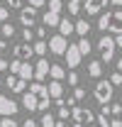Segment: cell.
I'll return each instance as SVG.
<instances>
[{"label":"cell","instance_id":"obj_1","mask_svg":"<svg viewBox=\"0 0 122 127\" xmlns=\"http://www.w3.org/2000/svg\"><path fill=\"white\" fill-rule=\"evenodd\" d=\"M98 27L103 32L120 34L122 32V7L120 10H112V12H103V17H98Z\"/></svg>","mask_w":122,"mask_h":127},{"label":"cell","instance_id":"obj_2","mask_svg":"<svg viewBox=\"0 0 122 127\" xmlns=\"http://www.w3.org/2000/svg\"><path fill=\"white\" fill-rule=\"evenodd\" d=\"M112 91H115V86H112V81H98L95 83V88H93V98L100 103V105H105L112 100Z\"/></svg>","mask_w":122,"mask_h":127},{"label":"cell","instance_id":"obj_3","mask_svg":"<svg viewBox=\"0 0 122 127\" xmlns=\"http://www.w3.org/2000/svg\"><path fill=\"white\" fill-rule=\"evenodd\" d=\"M115 39L112 37H100L98 39V51H100V61H105V64H110L112 61V56H115Z\"/></svg>","mask_w":122,"mask_h":127},{"label":"cell","instance_id":"obj_4","mask_svg":"<svg viewBox=\"0 0 122 127\" xmlns=\"http://www.w3.org/2000/svg\"><path fill=\"white\" fill-rule=\"evenodd\" d=\"M66 49H68V39H66L61 32H59V34H54V37L49 39V51H51L54 56H63Z\"/></svg>","mask_w":122,"mask_h":127},{"label":"cell","instance_id":"obj_5","mask_svg":"<svg viewBox=\"0 0 122 127\" xmlns=\"http://www.w3.org/2000/svg\"><path fill=\"white\" fill-rule=\"evenodd\" d=\"M81 49H78V44H68V49H66V54H63V59H66V66L68 68H78V64H81Z\"/></svg>","mask_w":122,"mask_h":127},{"label":"cell","instance_id":"obj_6","mask_svg":"<svg viewBox=\"0 0 122 127\" xmlns=\"http://www.w3.org/2000/svg\"><path fill=\"white\" fill-rule=\"evenodd\" d=\"M34 20H37V7L27 2V7L22 5V10H20V22L25 25V27H32L34 25Z\"/></svg>","mask_w":122,"mask_h":127},{"label":"cell","instance_id":"obj_7","mask_svg":"<svg viewBox=\"0 0 122 127\" xmlns=\"http://www.w3.org/2000/svg\"><path fill=\"white\" fill-rule=\"evenodd\" d=\"M12 56L22 59V61H30L32 56H34V47H32L30 42H22V44H17V47L12 49Z\"/></svg>","mask_w":122,"mask_h":127},{"label":"cell","instance_id":"obj_8","mask_svg":"<svg viewBox=\"0 0 122 127\" xmlns=\"http://www.w3.org/2000/svg\"><path fill=\"white\" fill-rule=\"evenodd\" d=\"M17 103L12 100V98H7V95H0V115H12L15 117L17 115Z\"/></svg>","mask_w":122,"mask_h":127},{"label":"cell","instance_id":"obj_9","mask_svg":"<svg viewBox=\"0 0 122 127\" xmlns=\"http://www.w3.org/2000/svg\"><path fill=\"white\" fill-rule=\"evenodd\" d=\"M7 88L12 93H25L27 91V81L22 76H17V73H12V76H7Z\"/></svg>","mask_w":122,"mask_h":127},{"label":"cell","instance_id":"obj_10","mask_svg":"<svg viewBox=\"0 0 122 127\" xmlns=\"http://www.w3.org/2000/svg\"><path fill=\"white\" fill-rule=\"evenodd\" d=\"M49 68H51V64L46 61L44 56H39V59H37V66H34V81H46Z\"/></svg>","mask_w":122,"mask_h":127},{"label":"cell","instance_id":"obj_11","mask_svg":"<svg viewBox=\"0 0 122 127\" xmlns=\"http://www.w3.org/2000/svg\"><path fill=\"white\" fill-rule=\"evenodd\" d=\"M110 5V0H86V12L88 15H100Z\"/></svg>","mask_w":122,"mask_h":127},{"label":"cell","instance_id":"obj_12","mask_svg":"<svg viewBox=\"0 0 122 127\" xmlns=\"http://www.w3.org/2000/svg\"><path fill=\"white\" fill-rule=\"evenodd\" d=\"M22 105L27 108V112H37V108H39V95H34L32 91H27V95H22Z\"/></svg>","mask_w":122,"mask_h":127},{"label":"cell","instance_id":"obj_13","mask_svg":"<svg viewBox=\"0 0 122 127\" xmlns=\"http://www.w3.org/2000/svg\"><path fill=\"white\" fill-rule=\"evenodd\" d=\"M17 76H22L25 81H34V66L30 61H22L20 68H17Z\"/></svg>","mask_w":122,"mask_h":127},{"label":"cell","instance_id":"obj_14","mask_svg":"<svg viewBox=\"0 0 122 127\" xmlns=\"http://www.w3.org/2000/svg\"><path fill=\"white\" fill-rule=\"evenodd\" d=\"M30 91L34 95H39V98H46V95H49V86H46L44 81H32V83H30Z\"/></svg>","mask_w":122,"mask_h":127},{"label":"cell","instance_id":"obj_15","mask_svg":"<svg viewBox=\"0 0 122 127\" xmlns=\"http://www.w3.org/2000/svg\"><path fill=\"white\" fill-rule=\"evenodd\" d=\"M10 47H7V42H2L0 39V71H5L7 66H10Z\"/></svg>","mask_w":122,"mask_h":127},{"label":"cell","instance_id":"obj_16","mask_svg":"<svg viewBox=\"0 0 122 127\" xmlns=\"http://www.w3.org/2000/svg\"><path fill=\"white\" fill-rule=\"evenodd\" d=\"M42 20H44V25H46V27H59V22H61L59 12H54V10H46Z\"/></svg>","mask_w":122,"mask_h":127},{"label":"cell","instance_id":"obj_17","mask_svg":"<svg viewBox=\"0 0 122 127\" xmlns=\"http://www.w3.org/2000/svg\"><path fill=\"white\" fill-rule=\"evenodd\" d=\"M59 32L63 37H71L73 32H76V22H71V20H61L59 22Z\"/></svg>","mask_w":122,"mask_h":127},{"label":"cell","instance_id":"obj_18","mask_svg":"<svg viewBox=\"0 0 122 127\" xmlns=\"http://www.w3.org/2000/svg\"><path fill=\"white\" fill-rule=\"evenodd\" d=\"M88 76H93V78L103 76V61H100V59H93V61L88 64Z\"/></svg>","mask_w":122,"mask_h":127},{"label":"cell","instance_id":"obj_19","mask_svg":"<svg viewBox=\"0 0 122 127\" xmlns=\"http://www.w3.org/2000/svg\"><path fill=\"white\" fill-rule=\"evenodd\" d=\"M49 95L56 100V98H61L63 95V86H61V81H56V78H51V83H49Z\"/></svg>","mask_w":122,"mask_h":127},{"label":"cell","instance_id":"obj_20","mask_svg":"<svg viewBox=\"0 0 122 127\" xmlns=\"http://www.w3.org/2000/svg\"><path fill=\"white\" fill-rule=\"evenodd\" d=\"M91 32V22L86 20V17H81V20H76V34L78 37H86Z\"/></svg>","mask_w":122,"mask_h":127},{"label":"cell","instance_id":"obj_21","mask_svg":"<svg viewBox=\"0 0 122 127\" xmlns=\"http://www.w3.org/2000/svg\"><path fill=\"white\" fill-rule=\"evenodd\" d=\"M49 76H51V78H56V81H63V78H66V68L59 66V64H54V66L49 68Z\"/></svg>","mask_w":122,"mask_h":127},{"label":"cell","instance_id":"obj_22","mask_svg":"<svg viewBox=\"0 0 122 127\" xmlns=\"http://www.w3.org/2000/svg\"><path fill=\"white\" fill-rule=\"evenodd\" d=\"M39 125H42V127H56V117L46 110L44 115H42V120H39Z\"/></svg>","mask_w":122,"mask_h":127},{"label":"cell","instance_id":"obj_23","mask_svg":"<svg viewBox=\"0 0 122 127\" xmlns=\"http://www.w3.org/2000/svg\"><path fill=\"white\" fill-rule=\"evenodd\" d=\"M78 49H81V54H83V56H88V54H91V42H88V37H81V39H78Z\"/></svg>","mask_w":122,"mask_h":127},{"label":"cell","instance_id":"obj_24","mask_svg":"<svg viewBox=\"0 0 122 127\" xmlns=\"http://www.w3.org/2000/svg\"><path fill=\"white\" fill-rule=\"evenodd\" d=\"M46 49H49V44H46L44 39H37V44H34V56H44Z\"/></svg>","mask_w":122,"mask_h":127},{"label":"cell","instance_id":"obj_25","mask_svg":"<svg viewBox=\"0 0 122 127\" xmlns=\"http://www.w3.org/2000/svg\"><path fill=\"white\" fill-rule=\"evenodd\" d=\"M78 78H81V73H76V68H71V71L66 73V83H68V86H73V88L78 86Z\"/></svg>","mask_w":122,"mask_h":127},{"label":"cell","instance_id":"obj_26","mask_svg":"<svg viewBox=\"0 0 122 127\" xmlns=\"http://www.w3.org/2000/svg\"><path fill=\"white\" fill-rule=\"evenodd\" d=\"M0 127H20L17 125V120L12 115H2V120H0Z\"/></svg>","mask_w":122,"mask_h":127},{"label":"cell","instance_id":"obj_27","mask_svg":"<svg viewBox=\"0 0 122 127\" xmlns=\"http://www.w3.org/2000/svg\"><path fill=\"white\" fill-rule=\"evenodd\" d=\"M71 117H73V122H83V108L73 105V108H71Z\"/></svg>","mask_w":122,"mask_h":127},{"label":"cell","instance_id":"obj_28","mask_svg":"<svg viewBox=\"0 0 122 127\" xmlns=\"http://www.w3.org/2000/svg\"><path fill=\"white\" fill-rule=\"evenodd\" d=\"M61 7H63V2H61V0H49V2H46V10H54V12H61Z\"/></svg>","mask_w":122,"mask_h":127},{"label":"cell","instance_id":"obj_29","mask_svg":"<svg viewBox=\"0 0 122 127\" xmlns=\"http://www.w3.org/2000/svg\"><path fill=\"white\" fill-rule=\"evenodd\" d=\"M68 12L71 15H78L81 12V0H68Z\"/></svg>","mask_w":122,"mask_h":127},{"label":"cell","instance_id":"obj_30","mask_svg":"<svg viewBox=\"0 0 122 127\" xmlns=\"http://www.w3.org/2000/svg\"><path fill=\"white\" fill-rule=\"evenodd\" d=\"M49 105H51V98H49V95H46V98H39V108H37V110H39V112H46V110H49Z\"/></svg>","mask_w":122,"mask_h":127},{"label":"cell","instance_id":"obj_31","mask_svg":"<svg viewBox=\"0 0 122 127\" xmlns=\"http://www.w3.org/2000/svg\"><path fill=\"white\" fill-rule=\"evenodd\" d=\"M56 117H59V120H68V117H71V108H68V105H61Z\"/></svg>","mask_w":122,"mask_h":127},{"label":"cell","instance_id":"obj_32","mask_svg":"<svg viewBox=\"0 0 122 127\" xmlns=\"http://www.w3.org/2000/svg\"><path fill=\"white\" fill-rule=\"evenodd\" d=\"M2 37H12V34H15V27H12V25H10V22H2Z\"/></svg>","mask_w":122,"mask_h":127},{"label":"cell","instance_id":"obj_33","mask_svg":"<svg viewBox=\"0 0 122 127\" xmlns=\"http://www.w3.org/2000/svg\"><path fill=\"white\" fill-rule=\"evenodd\" d=\"M95 117H98L95 112H91V110H88V108H83V122H86V125H91V122H93V120H95Z\"/></svg>","mask_w":122,"mask_h":127},{"label":"cell","instance_id":"obj_34","mask_svg":"<svg viewBox=\"0 0 122 127\" xmlns=\"http://www.w3.org/2000/svg\"><path fill=\"white\" fill-rule=\"evenodd\" d=\"M34 37H37V34H34L30 27H25V30H22V42H32Z\"/></svg>","mask_w":122,"mask_h":127},{"label":"cell","instance_id":"obj_35","mask_svg":"<svg viewBox=\"0 0 122 127\" xmlns=\"http://www.w3.org/2000/svg\"><path fill=\"white\" fill-rule=\"evenodd\" d=\"M110 81H112V86H122V71H115V73H110Z\"/></svg>","mask_w":122,"mask_h":127},{"label":"cell","instance_id":"obj_36","mask_svg":"<svg viewBox=\"0 0 122 127\" xmlns=\"http://www.w3.org/2000/svg\"><path fill=\"white\" fill-rule=\"evenodd\" d=\"M98 127H110V120H107L105 112H100V115H98Z\"/></svg>","mask_w":122,"mask_h":127},{"label":"cell","instance_id":"obj_37","mask_svg":"<svg viewBox=\"0 0 122 127\" xmlns=\"http://www.w3.org/2000/svg\"><path fill=\"white\" fill-rule=\"evenodd\" d=\"M73 98H76V100H86V91H83L81 86H76V88H73Z\"/></svg>","mask_w":122,"mask_h":127},{"label":"cell","instance_id":"obj_38","mask_svg":"<svg viewBox=\"0 0 122 127\" xmlns=\"http://www.w3.org/2000/svg\"><path fill=\"white\" fill-rule=\"evenodd\" d=\"M7 17H10V7L0 5V22H7Z\"/></svg>","mask_w":122,"mask_h":127},{"label":"cell","instance_id":"obj_39","mask_svg":"<svg viewBox=\"0 0 122 127\" xmlns=\"http://www.w3.org/2000/svg\"><path fill=\"white\" fill-rule=\"evenodd\" d=\"M110 110H112L115 117H122V105H120V103H112V105H110Z\"/></svg>","mask_w":122,"mask_h":127},{"label":"cell","instance_id":"obj_40","mask_svg":"<svg viewBox=\"0 0 122 127\" xmlns=\"http://www.w3.org/2000/svg\"><path fill=\"white\" fill-rule=\"evenodd\" d=\"M7 7H12V10H22V0H7Z\"/></svg>","mask_w":122,"mask_h":127},{"label":"cell","instance_id":"obj_41","mask_svg":"<svg viewBox=\"0 0 122 127\" xmlns=\"http://www.w3.org/2000/svg\"><path fill=\"white\" fill-rule=\"evenodd\" d=\"M110 127H122V117H115V115H112V120H110Z\"/></svg>","mask_w":122,"mask_h":127},{"label":"cell","instance_id":"obj_42","mask_svg":"<svg viewBox=\"0 0 122 127\" xmlns=\"http://www.w3.org/2000/svg\"><path fill=\"white\" fill-rule=\"evenodd\" d=\"M34 34H37V37H39V39H44V37H46V25H44V27H39V30L34 32Z\"/></svg>","mask_w":122,"mask_h":127},{"label":"cell","instance_id":"obj_43","mask_svg":"<svg viewBox=\"0 0 122 127\" xmlns=\"http://www.w3.org/2000/svg\"><path fill=\"white\" fill-rule=\"evenodd\" d=\"M76 103H78V100H76V98H73V95H68V98H66V105H68V108H73Z\"/></svg>","mask_w":122,"mask_h":127},{"label":"cell","instance_id":"obj_44","mask_svg":"<svg viewBox=\"0 0 122 127\" xmlns=\"http://www.w3.org/2000/svg\"><path fill=\"white\" fill-rule=\"evenodd\" d=\"M27 2H30V5H34V7H42L46 0H27Z\"/></svg>","mask_w":122,"mask_h":127},{"label":"cell","instance_id":"obj_45","mask_svg":"<svg viewBox=\"0 0 122 127\" xmlns=\"http://www.w3.org/2000/svg\"><path fill=\"white\" fill-rule=\"evenodd\" d=\"M22 127H37V122H34V120H30V117H27V120H25V125Z\"/></svg>","mask_w":122,"mask_h":127},{"label":"cell","instance_id":"obj_46","mask_svg":"<svg viewBox=\"0 0 122 127\" xmlns=\"http://www.w3.org/2000/svg\"><path fill=\"white\" fill-rule=\"evenodd\" d=\"M115 44H117V47H122V32L117 34V37H115Z\"/></svg>","mask_w":122,"mask_h":127},{"label":"cell","instance_id":"obj_47","mask_svg":"<svg viewBox=\"0 0 122 127\" xmlns=\"http://www.w3.org/2000/svg\"><path fill=\"white\" fill-rule=\"evenodd\" d=\"M112 5H117V7H122V0H110Z\"/></svg>","mask_w":122,"mask_h":127},{"label":"cell","instance_id":"obj_48","mask_svg":"<svg viewBox=\"0 0 122 127\" xmlns=\"http://www.w3.org/2000/svg\"><path fill=\"white\" fill-rule=\"evenodd\" d=\"M117 71H122V56H120V61H117Z\"/></svg>","mask_w":122,"mask_h":127},{"label":"cell","instance_id":"obj_49","mask_svg":"<svg viewBox=\"0 0 122 127\" xmlns=\"http://www.w3.org/2000/svg\"><path fill=\"white\" fill-rule=\"evenodd\" d=\"M71 127H83V122H73V125H71Z\"/></svg>","mask_w":122,"mask_h":127},{"label":"cell","instance_id":"obj_50","mask_svg":"<svg viewBox=\"0 0 122 127\" xmlns=\"http://www.w3.org/2000/svg\"><path fill=\"white\" fill-rule=\"evenodd\" d=\"M0 91H2V81H0Z\"/></svg>","mask_w":122,"mask_h":127},{"label":"cell","instance_id":"obj_51","mask_svg":"<svg viewBox=\"0 0 122 127\" xmlns=\"http://www.w3.org/2000/svg\"><path fill=\"white\" fill-rule=\"evenodd\" d=\"M83 2H86V0H83Z\"/></svg>","mask_w":122,"mask_h":127}]
</instances>
